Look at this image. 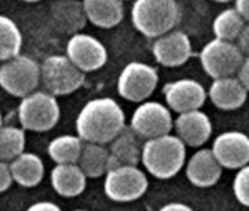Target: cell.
<instances>
[{"label": "cell", "instance_id": "obj_26", "mask_svg": "<svg viewBox=\"0 0 249 211\" xmlns=\"http://www.w3.org/2000/svg\"><path fill=\"white\" fill-rule=\"evenodd\" d=\"M245 25V19L239 15L234 8L221 11L213 21V33L215 38L234 41L240 30Z\"/></svg>", "mask_w": 249, "mask_h": 211}, {"label": "cell", "instance_id": "obj_10", "mask_svg": "<svg viewBox=\"0 0 249 211\" xmlns=\"http://www.w3.org/2000/svg\"><path fill=\"white\" fill-rule=\"evenodd\" d=\"M129 126L142 141L170 134L173 129L172 112L159 101L144 100L135 109Z\"/></svg>", "mask_w": 249, "mask_h": 211}, {"label": "cell", "instance_id": "obj_20", "mask_svg": "<svg viewBox=\"0 0 249 211\" xmlns=\"http://www.w3.org/2000/svg\"><path fill=\"white\" fill-rule=\"evenodd\" d=\"M87 176L76 163L56 164L50 173L54 192L60 196L73 198L81 195L87 186Z\"/></svg>", "mask_w": 249, "mask_h": 211}, {"label": "cell", "instance_id": "obj_33", "mask_svg": "<svg viewBox=\"0 0 249 211\" xmlns=\"http://www.w3.org/2000/svg\"><path fill=\"white\" fill-rule=\"evenodd\" d=\"M31 211H36V210H53V211H57L60 210V207L54 202H50V201H40V202H36L30 207Z\"/></svg>", "mask_w": 249, "mask_h": 211}, {"label": "cell", "instance_id": "obj_22", "mask_svg": "<svg viewBox=\"0 0 249 211\" xmlns=\"http://www.w3.org/2000/svg\"><path fill=\"white\" fill-rule=\"evenodd\" d=\"M14 182L24 188L37 186L44 177V163L40 156L34 153L22 151L14 160L9 161Z\"/></svg>", "mask_w": 249, "mask_h": 211}, {"label": "cell", "instance_id": "obj_29", "mask_svg": "<svg viewBox=\"0 0 249 211\" xmlns=\"http://www.w3.org/2000/svg\"><path fill=\"white\" fill-rule=\"evenodd\" d=\"M12 183H14V177H12L9 161L0 160V193L6 192L12 186Z\"/></svg>", "mask_w": 249, "mask_h": 211}, {"label": "cell", "instance_id": "obj_21", "mask_svg": "<svg viewBox=\"0 0 249 211\" xmlns=\"http://www.w3.org/2000/svg\"><path fill=\"white\" fill-rule=\"evenodd\" d=\"M87 19L98 28H113L123 19V0H82Z\"/></svg>", "mask_w": 249, "mask_h": 211}, {"label": "cell", "instance_id": "obj_34", "mask_svg": "<svg viewBox=\"0 0 249 211\" xmlns=\"http://www.w3.org/2000/svg\"><path fill=\"white\" fill-rule=\"evenodd\" d=\"M161 210H163V211H166V210H182V211H191L192 208H191L189 205L183 204V202H169V204L163 205V207H161Z\"/></svg>", "mask_w": 249, "mask_h": 211}, {"label": "cell", "instance_id": "obj_9", "mask_svg": "<svg viewBox=\"0 0 249 211\" xmlns=\"http://www.w3.org/2000/svg\"><path fill=\"white\" fill-rule=\"evenodd\" d=\"M157 84L159 73L156 68L142 62H131L119 75L117 92L124 100L141 103L156 91Z\"/></svg>", "mask_w": 249, "mask_h": 211}, {"label": "cell", "instance_id": "obj_30", "mask_svg": "<svg viewBox=\"0 0 249 211\" xmlns=\"http://www.w3.org/2000/svg\"><path fill=\"white\" fill-rule=\"evenodd\" d=\"M234 44L242 52L243 56H249V22H245L239 35L234 40Z\"/></svg>", "mask_w": 249, "mask_h": 211}, {"label": "cell", "instance_id": "obj_2", "mask_svg": "<svg viewBox=\"0 0 249 211\" xmlns=\"http://www.w3.org/2000/svg\"><path fill=\"white\" fill-rule=\"evenodd\" d=\"M186 145L178 135L166 134L145 140L141 150V163L156 179H172L185 166Z\"/></svg>", "mask_w": 249, "mask_h": 211}, {"label": "cell", "instance_id": "obj_15", "mask_svg": "<svg viewBox=\"0 0 249 211\" xmlns=\"http://www.w3.org/2000/svg\"><path fill=\"white\" fill-rule=\"evenodd\" d=\"M178 115L179 116L173 121V129L186 147H201L211 138L213 123L208 115L201 109Z\"/></svg>", "mask_w": 249, "mask_h": 211}, {"label": "cell", "instance_id": "obj_37", "mask_svg": "<svg viewBox=\"0 0 249 211\" xmlns=\"http://www.w3.org/2000/svg\"><path fill=\"white\" fill-rule=\"evenodd\" d=\"M3 126V116H2V110H0V128Z\"/></svg>", "mask_w": 249, "mask_h": 211}, {"label": "cell", "instance_id": "obj_8", "mask_svg": "<svg viewBox=\"0 0 249 211\" xmlns=\"http://www.w3.org/2000/svg\"><path fill=\"white\" fill-rule=\"evenodd\" d=\"M243 54L234 44V41L214 38L208 41L199 52V62L204 72L213 78H224L233 76L237 73Z\"/></svg>", "mask_w": 249, "mask_h": 211}, {"label": "cell", "instance_id": "obj_23", "mask_svg": "<svg viewBox=\"0 0 249 211\" xmlns=\"http://www.w3.org/2000/svg\"><path fill=\"white\" fill-rule=\"evenodd\" d=\"M110 163V153L106 144L97 142H87L84 141L79 158L76 164L89 179H98L106 175L108 170Z\"/></svg>", "mask_w": 249, "mask_h": 211}, {"label": "cell", "instance_id": "obj_24", "mask_svg": "<svg viewBox=\"0 0 249 211\" xmlns=\"http://www.w3.org/2000/svg\"><path fill=\"white\" fill-rule=\"evenodd\" d=\"M84 141L79 135H60L50 141L47 153L56 164L76 163L82 150Z\"/></svg>", "mask_w": 249, "mask_h": 211}, {"label": "cell", "instance_id": "obj_7", "mask_svg": "<svg viewBox=\"0 0 249 211\" xmlns=\"http://www.w3.org/2000/svg\"><path fill=\"white\" fill-rule=\"evenodd\" d=\"M40 85V65L30 56L17 54L0 66V87L14 97H25Z\"/></svg>", "mask_w": 249, "mask_h": 211}, {"label": "cell", "instance_id": "obj_11", "mask_svg": "<svg viewBox=\"0 0 249 211\" xmlns=\"http://www.w3.org/2000/svg\"><path fill=\"white\" fill-rule=\"evenodd\" d=\"M66 56L84 73L101 69L108 59L104 44L95 37L84 33L71 35L66 44Z\"/></svg>", "mask_w": 249, "mask_h": 211}, {"label": "cell", "instance_id": "obj_25", "mask_svg": "<svg viewBox=\"0 0 249 211\" xmlns=\"http://www.w3.org/2000/svg\"><path fill=\"white\" fill-rule=\"evenodd\" d=\"M22 34L18 25L8 17L0 15V62L21 53Z\"/></svg>", "mask_w": 249, "mask_h": 211}, {"label": "cell", "instance_id": "obj_36", "mask_svg": "<svg viewBox=\"0 0 249 211\" xmlns=\"http://www.w3.org/2000/svg\"><path fill=\"white\" fill-rule=\"evenodd\" d=\"M21 2H27V3H36V2H40V0H21Z\"/></svg>", "mask_w": 249, "mask_h": 211}, {"label": "cell", "instance_id": "obj_16", "mask_svg": "<svg viewBox=\"0 0 249 211\" xmlns=\"http://www.w3.org/2000/svg\"><path fill=\"white\" fill-rule=\"evenodd\" d=\"M185 164V175L188 180L196 188L214 186L223 173V167L214 157L211 148L198 150Z\"/></svg>", "mask_w": 249, "mask_h": 211}, {"label": "cell", "instance_id": "obj_35", "mask_svg": "<svg viewBox=\"0 0 249 211\" xmlns=\"http://www.w3.org/2000/svg\"><path fill=\"white\" fill-rule=\"evenodd\" d=\"M213 2H215V3H229V2H231V0H213Z\"/></svg>", "mask_w": 249, "mask_h": 211}, {"label": "cell", "instance_id": "obj_18", "mask_svg": "<svg viewBox=\"0 0 249 211\" xmlns=\"http://www.w3.org/2000/svg\"><path fill=\"white\" fill-rule=\"evenodd\" d=\"M141 138L132 131L131 126H124L108 144L110 163L108 169L123 164L138 166L141 163Z\"/></svg>", "mask_w": 249, "mask_h": 211}, {"label": "cell", "instance_id": "obj_32", "mask_svg": "<svg viewBox=\"0 0 249 211\" xmlns=\"http://www.w3.org/2000/svg\"><path fill=\"white\" fill-rule=\"evenodd\" d=\"M234 9L245 19V22H249V0H234Z\"/></svg>", "mask_w": 249, "mask_h": 211}, {"label": "cell", "instance_id": "obj_13", "mask_svg": "<svg viewBox=\"0 0 249 211\" xmlns=\"http://www.w3.org/2000/svg\"><path fill=\"white\" fill-rule=\"evenodd\" d=\"M211 151L223 169L237 170L249 163V137L240 131H227L214 141Z\"/></svg>", "mask_w": 249, "mask_h": 211}, {"label": "cell", "instance_id": "obj_28", "mask_svg": "<svg viewBox=\"0 0 249 211\" xmlns=\"http://www.w3.org/2000/svg\"><path fill=\"white\" fill-rule=\"evenodd\" d=\"M233 193L240 205L249 207V163L237 169L233 179Z\"/></svg>", "mask_w": 249, "mask_h": 211}, {"label": "cell", "instance_id": "obj_17", "mask_svg": "<svg viewBox=\"0 0 249 211\" xmlns=\"http://www.w3.org/2000/svg\"><path fill=\"white\" fill-rule=\"evenodd\" d=\"M248 89L239 81L236 75L213 79L207 97L220 110H237L245 104L248 98Z\"/></svg>", "mask_w": 249, "mask_h": 211}, {"label": "cell", "instance_id": "obj_31", "mask_svg": "<svg viewBox=\"0 0 249 211\" xmlns=\"http://www.w3.org/2000/svg\"><path fill=\"white\" fill-rule=\"evenodd\" d=\"M236 76L239 78V81L243 84V87L249 92V56H245L243 57V62H242V65H240Z\"/></svg>", "mask_w": 249, "mask_h": 211}, {"label": "cell", "instance_id": "obj_4", "mask_svg": "<svg viewBox=\"0 0 249 211\" xmlns=\"http://www.w3.org/2000/svg\"><path fill=\"white\" fill-rule=\"evenodd\" d=\"M18 118L25 131L47 132L53 129L60 119V106L56 95L47 91H33L22 97Z\"/></svg>", "mask_w": 249, "mask_h": 211}, {"label": "cell", "instance_id": "obj_14", "mask_svg": "<svg viewBox=\"0 0 249 211\" xmlns=\"http://www.w3.org/2000/svg\"><path fill=\"white\" fill-rule=\"evenodd\" d=\"M153 54L161 66L178 68L192 57V43L186 33L172 30L156 38L153 44Z\"/></svg>", "mask_w": 249, "mask_h": 211}, {"label": "cell", "instance_id": "obj_6", "mask_svg": "<svg viewBox=\"0 0 249 211\" xmlns=\"http://www.w3.org/2000/svg\"><path fill=\"white\" fill-rule=\"evenodd\" d=\"M148 189V179L138 166L111 167L104 175V193L114 202H134Z\"/></svg>", "mask_w": 249, "mask_h": 211}, {"label": "cell", "instance_id": "obj_3", "mask_svg": "<svg viewBox=\"0 0 249 211\" xmlns=\"http://www.w3.org/2000/svg\"><path fill=\"white\" fill-rule=\"evenodd\" d=\"M131 18L142 35L157 38L178 25L180 9L176 0H135Z\"/></svg>", "mask_w": 249, "mask_h": 211}, {"label": "cell", "instance_id": "obj_27", "mask_svg": "<svg viewBox=\"0 0 249 211\" xmlns=\"http://www.w3.org/2000/svg\"><path fill=\"white\" fill-rule=\"evenodd\" d=\"M25 129L17 126L0 128V160L11 161L25 151Z\"/></svg>", "mask_w": 249, "mask_h": 211}, {"label": "cell", "instance_id": "obj_19", "mask_svg": "<svg viewBox=\"0 0 249 211\" xmlns=\"http://www.w3.org/2000/svg\"><path fill=\"white\" fill-rule=\"evenodd\" d=\"M54 27L65 34H76L87 24L84 5L79 0H56L50 8Z\"/></svg>", "mask_w": 249, "mask_h": 211}, {"label": "cell", "instance_id": "obj_5", "mask_svg": "<svg viewBox=\"0 0 249 211\" xmlns=\"http://www.w3.org/2000/svg\"><path fill=\"white\" fill-rule=\"evenodd\" d=\"M85 82V73L66 54H53L40 65V84L47 92L62 97L78 91Z\"/></svg>", "mask_w": 249, "mask_h": 211}, {"label": "cell", "instance_id": "obj_1", "mask_svg": "<svg viewBox=\"0 0 249 211\" xmlns=\"http://www.w3.org/2000/svg\"><path fill=\"white\" fill-rule=\"evenodd\" d=\"M124 126V113L116 100L108 97L85 103L76 118V132L82 141L108 144Z\"/></svg>", "mask_w": 249, "mask_h": 211}, {"label": "cell", "instance_id": "obj_12", "mask_svg": "<svg viewBox=\"0 0 249 211\" xmlns=\"http://www.w3.org/2000/svg\"><path fill=\"white\" fill-rule=\"evenodd\" d=\"M163 94L167 107L176 113L201 109L207 100V91L202 84L191 78L167 82L163 87Z\"/></svg>", "mask_w": 249, "mask_h": 211}]
</instances>
